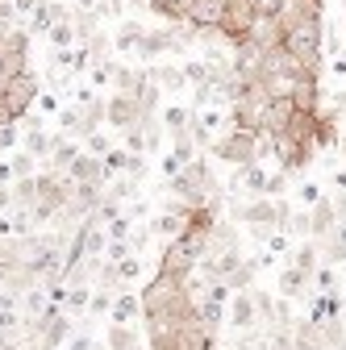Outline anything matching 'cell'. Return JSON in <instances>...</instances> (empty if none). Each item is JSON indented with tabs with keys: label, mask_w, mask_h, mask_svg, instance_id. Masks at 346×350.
I'll list each match as a JSON object with an SVG mask.
<instances>
[{
	"label": "cell",
	"mask_w": 346,
	"mask_h": 350,
	"mask_svg": "<svg viewBox=\"0 0 346 350\" xmlns=\"http://www.w3.org/2000/svg\"><path fill=\"white\" fill-rule=\"evenodd\" d=\"M142 300V317H167V313H188L192 309V292L184 275H171V271H155L146 280V288L138 292Z\"/></svg>",
	"instance_id": "cell-1"
},
{
	"label": "cell",
	"mask_w": 346,
	"mask_h": 350,
	"mask_svg": "<svg viewBox=\"0 0 346 350\" xmlns=\"http://www.w3.org/2000/svg\"><path fill=\"white\" fill-rule=\"evenodd\" d=\"M71 192H75V184L67 180V175H38V204H34V217L38 221H46V217H59L63 208H67V200H71Z\"/></svg>",
	"instance_id": "cell-2"
},
{
	"label": "cell",
	"mask_w": 346,
	"mask_h": 350,
	"mask_svg": "<svg viewBox=\"0 0 346 350\" xmlns=\"http://www.w3.org/2000/svg\"><path fill=\"white\" fill-rule=\"evenodd\" d=\"M0 96H5V105H9V113H13V121H21V117L29 113V105L42 96V79H38L34 71H21V75H13L5 88H0Z\"/></svg>",
	"instance_id": "cell-3"
},
{
	"label": "cell",
	"mask_w": 346,
	"mask_h": 350,
	"mask_svg": "<svg viewBox=\"0 0 346 350\" xmlns=\"http://www.w3.org/2000/svg\"><path fill=\"white\" fill-rule=\"evenodd\" d=\"M254 17H258V9L250 5V0H230L226 5V17H222V38L230 42V46H242V42L250 38V25H254Z\"/></svg>",
	"instance_id": "cell-4"
},
{
	"label": "cell",
	"mask_w": 346,
	"mask_h": 350,
	"mask_svg": "<svg viewBox=\"0 0 346 350\" xmlns=\"http://www.w3.org/2000/svg\"><path fill=\"white\" fill-rule=\"evenodd\" d=\"M213 154H217L222 163L250 167V163H258V138L254 134H242V129H230L222 142H213Z\"/></svg>",
	"instance_id": "cell-5"
},
{
	"label": "cell",
	"mask_w": 346,
	"mask_h": 350,
	"mask_svg": "<svg viewBox=\"0 0 346 350\" xmlns=\"http://www.w3.org/2000/svg\"><path fill=\"white\" fill-rule=\"evenodd\" d=\"M238 217L250 226V230H271V226H284V221H292V213H288V204L280 200H267V196H258V200H250V204H242L238 208Z\"/></svg>",
	"instance_id": "cell-6"
},
{
	"label": "cell",
	"mask_w": 346,
	"mask_h": 350,
	"mask_svg": "<svg viewBox=\"0 0 346 350\" xmlns=\"http://www.w3.org/2000/svg\"><path fill=\"white\" fill-rule=\"evenodd\" d=\"M313 142H300V138H292V134H280V138H271V154L280 159V167L284 171H300L309 159H313Z\"/></svg>",
	"instance_id": "cell-7"
},
{
	"label": "cell",
	"mask_w": 346,
	"mask_h": 350,
	"mask_svg": "<svg viewBox=\"0 0 346 350\" xmlns=\"http://www.w3.org/2000/svg\"><path fill=\"white\" fill-rule=\"evenodd\" d=\"M171 350H213V329L200 321V313H196V309L184 317L180 338H176V346H171Z\"/></svg>",
	"instance_id": "cell-8"
},
{
	"label": "cell",
	"mask_w": 346,
	"mask_h": 350,
	"mask_svg": "<svg viewBox=\"0 0 346 350\" xmlns=\"http://www.w3.org/2000/svg\"><path fill=\"white\" fill-rule=\"evenodd\" d=\"M171 51H180V42L171 38V29H146L142 42H138V59L142 63H159V55H171Z\"/></svg>",
	"instance_id": "cell-9"
},
{
	"label": "cell",
	"mask_w": 346,
	"mask_h": 350,
	"mask_svg": "<svg viewBox=\"0 0 346 350\" xmlns=\"http://www.w3.org/2000/svg\"><path fill=\"white\" fill-rule=\"evenodd\" d=\"M142 117H146V113H142L138 96H113V100H109V125H113V129H134Z\"/></svg>",
	"instance_id": "cell-10"
},
{
	"label": "cell",
	"mask_w": 346,
	"mask_h": 350,
	"mask_svg": "<svg viewBox=\"0 0 346 350\" xmlns=\"http://www.w3.org/2000/svg\"><path fill=\"white\" fill-rule=\"evenodd\" d=\"M71 13H75V9L59 5V0H42V5H38V13L29 17V33H51L59 21H71Z\"/></svg>",
	"instance_id": "cell-11"
},
{
	"label": "cell",
	"mask_w": 346,
	"mask_h": 350,
	"mask_svg": "<svg viewBox=\"0 0 346 350\" xmlns=\"http://www.w3.org/2000/svg\"><path fill=\"white\" fill-rule=\"evenodd\" d=\"M246 42H254L258 51H280L284 46V29H280V21L276 17H254V25H250V38Z\"/></svg>",
	"instance_id": "cell-12"
},
{
	"label": "cell",
	"mask_w": 346,
	"mask_h": 350,
	"mask_svg": "<svg viewBox=\"0 0 346 350\" xmlns=\"http://www.w3.org/2000/svg\"><path fill=\"white\" fill-rule=\"evenodd\" d=\"M67 180H71V184H101V188H105V159L79 154V159L67 167Z\"/></svg>",
	"instance_id": "cell-13"
},
{
	"label": "cell",
	"mask_w": 346,
	"mask_h": 350,
	"mask_svg": "<svg viewBox=\"0 0 346 350\" xmlns=\"http://www.w3.org/2000/svg\"><path fill=\"white\" fill-rule=\"evenodd\" d=\"M142 88H146V67L134 71L125 63H113V96H138Z\"/></svg>",
	"instance_id": "cell-14"
},
{
	"label": "cell",
	"mask_w": 346,
	"mask_h": 350,
	"mask_svg": "<svg viewBox=\"0 0 346 350\" xmlns=\"http://www.w3.org/2000/svg\"><path fill=\"white\" fill-rule=\"evenodd\" d=\"M146 79L159 88V92H180V88L188 83L184 79V67H176V63H155V67H146Z\"/></svg>",
	"instance_id": "cell-15"
},
{
	"label": "cell",
	"mask_w": 346,
	"mask_h": 350,
	"mask_svg": "<svg viewBox=\"0 0 346 350\" xmlns=\"http://www.w3.org/2000/svg\"><path fill=\"white\" fill-rule=\"evenodd\" d=\"M142 33H146V25H142V21L125 17V21L117 25V33H113V51H121V55H138V42H142Z\"/></svg>",
	"instance_id": "cell-16"
},
{
	"label": "cell",
	"mask_w": 346,
	"mask_h": 350,
	"mask_svg": "<svg viewBox=\"0 0 346 350\" xmlns=\"http://www.w3.org/2000/svg\"><path fill=\"white\" fill-rule=\"evenodd\" d=\"M138 317H142V300H138V292H121V296L113 300L109 321H113V325H134Z\"/></svg>",
	"instance_id": "cell-17"
},
{
	"label": "cell",
	"mask_w": 346,
	"mask_h": 350,
	"mask_svg": "<svg viewBox=\"0 0 346 350\" xmlns=\"http://www.w3.org/2000/svg\"><path fill=\"white\" fill-rule=\"evenodd\" d=\"M55 142H59V138H51L38 121H29V129H25V154H29V159H51Z\"/></svg>",
	"instance_id": "cell-18"
},
{
	"label": "cell",
	"mask_w": 346,
	"mask_h": 350,
	"mask_svg": "<svg viewBox=\"0 0 346 350\" xmlns=\"http://www.w3.org/2000/svg\"><path fill=\"white\" fill-rule=\"evenodd\" d=\"M288 96H292L296 113H321V88H317V79H309V83H296Z\"/></svg>",
	"instance_id": "cell-19"
},
{
	"label": "cell",
	"mask_w": 346,
	"mask_h": 350,
	"mask_svg": "<svg viewBox=\"0 0 346 350\" xmlns=\"http://www.w3.org/2000/svg\"><path fill=\"white\" fill-rule=\"evenodd\" d=\"M288 342H292V350H325L321 325H313V321H296V329L288 334Z\"/></svg>",
	"instance_id": "cell-20"
},
{
	"label": "cell",
	"mask_w": 346,
	"mask_h": 350,
	"mask_svg": "<svg viewBox=\"0 0 346 350\" xmlns=\"http://www.w3.org/2000/svg\"><path fill=\"white\" fill-rule=\"evenodd\" d=\"M254 300L246 296V292H238V296H230V325L234 329H250L254 325Z\"/></svg>",
	"instance_id": "cell-21"
},
{
	"label": "cell",
	"mask_w": 346,
	"mask_h": 350,
	"mask_svg": "<svg viewBox=\"0 0 346 350\" xmlns=\"http://www.w3.org/2000/svg\"><path fill=\"white\" fill-rule=\"evenodd\" d=\"M79 154H83V150H79L75 142H63V138H59L55 150H51V159H46V171H51V175H67V167H71Z\"/></svg>",
	"instance_id": "cell-22"
},
{
	"label": "cell",
	"mask_w": 346,
	"mask_h": 350,
	"mask_svg": "<svg viewBox=\"0 0 346 350\" xmlns=\"http://www.w3.org/2000/svg\"><path fill=\"white\" fill-rule=\"evenodd\" d=\"M334 221H338V213H334V204L321 196V200L313 204V213H309V234H313V238H321V234H330V230H334Z\"/></svg>",
	"instance_id": "cell-23"
},
{
	"label": "cell",
	"mask_w": 346,
	"mask_h": 350,
	"mask_svg": "<svg viewBox=\"0 0 346 350\" xmlns=\"http://www.w3.org/2000/svg\"><path fill=\"white\" fill-rule=\"evenodd\" d=\"M38 204V175H25V180H13V208H29Z\"/></svg>",
	"instance_id": "cell-24"
},
{
	"label": "cell",
	"mask_w": 346,
	"mask_h": 350,
	"mask_svg": "<svg viewBox=\"0 0 346 350\" xmlns=\"http://www.w3.org/2000/svg\"><path fill=\"white\" fill-rule=\"evenodd\" d=\"M234 184H246L250 192H258V196H263V192H267V171L258 167V163H250V167H238V171H234Z\"/></svg>",
	"instance_id": "cell-25"
},
{
	"label": "cell",
	"mask_w": 346,
	"mask_h": 350,
	"mask_svg": "<svg viewBox=\"0 0 346 350\" xmlns=\"http://www.w3.org/2000/svg\"><path fill=\"white\" fill-rule=\"evenodd\" d=\"M188 125H192V113L188 109H180V105L163 109V129H167V134H188Z\"/></svg>",
	"instance_id": "cell-26"
},
{
	"label": "cell",
	"mask_w": 346,
	"mask_h": 350,
	"mask_svg": "<svg viewBox=\"0 0 346 350\" xmlns=\"http://www.w3.org/2000/svg\"><path fill=\"white\" fill-rule=\"evenodd\" d=\"M309 280H313V275L296 271V267H284V271H280V296H300Z\"/></svg>",
	"instance_id": "cell-27"
},
{
	"label": "cell",
	"mask_w": 346,
	"mask_h": 350,
	"mask_svg": "<svg viewBox=\"0 0 346 350\" xmlns=\"http://www.w3.org/2000/svg\"><path fill=\"white\" fill-rule=\"evenodd\" d=\"M46 38H51L55 51H75V46H79V38H75V25H71V21H59Z\"/></svg>",
	"instance_id": "cell-28"
},
{
	"label": "cell",
	"mask_w": 346,
	"mask_h": 350,
	"mask_svg": "<svg viewBox=\"0 0 346 350\" xmlns=\"http://www.w3.org/2000/svg\"><path fill=\"white\" fill-rule=\"evenodd\" d=\"M109 350H138V329L134 325H113L109 329Z\"/></svg>",
	"instance_id": "cell-29"
},
{
	"label": "cell",
	"mask_w": 346,
	"mask_h": 350,
	"mask_svg": "<svg viewBox=\"0 0 346 350\" xmlns=\"http://www.w3.org/2000/svg\"><path fill=\"white\" fill-rule=\"evenodd\" d=\"M5 163H9V171H13V180H25V175H38V171H34V163H38V159H29L25 150H13Z\"/></svg>",
	"instance_id": "cell-30"
},
{
	"label": "cell",
	"mask_w": 346,
	"mask_h": 350,
	"mask_svg": "<svg viewBox=\"0 0 346 350\" xmlns=\"http://www.w3.org/2000/svg\"><path fill=\"white\" fill-rule=\"evenodd\" d=\"M134 188H138V180H129V175H117V180H109V192H105V196L121 204V200L134 196Z\"/></svg>",
	"instance_id": "cell-31"
},
{
	"label": "cell",
	"mask_w": 346,
	"mask_h": 350,
	"mask_svg": "<svg viewBox=\"0 0 346 350\" xmlns=\"http://www.w3.org/2000/svg\"><path fill=\"white\" fill-rule=\"evenodd\" d=\"M250 300H254V313L263 317V321H276V317H280L276 296H271V292H250Z\"/></svg>",
	"instance_id": "cell-32"
},
{
	"label": "cell",
	"mask_w": 346,
	"mask_h": 350,
	"mask_svg": "<svg viewBox=\"0 0 346 350\" xmlns=\"http://www.w3.org/2000/svg\"><path fill=\"white\" fill-rule=\"evenodd\" d=\"M125 163H129V150H109L105 154V184L117 180V175H125Z\"/></svg>",
	"instance_id": "cell-33"
},
{
	"label": "cell",
	"mask_w": 346,
	"mask_h": 350,
	"mask_svg": "<svg viewBox=\"0 0 346 350\" xmlns=\"http://www.w3.org/2000/svg\"><path fill=\"white\" fill-rule=\"evenodd\" d=\"M59 134H83L79 105H71V109H63V113H59Z\"/></svg>",
	"instance_id": "cell-34"
},
{
	"label": "cell",
	"mask_w": 346,
	"mask_h": 350,
	"mask_svg": "<svg viewBox=\"0 0 346 350\" xmlns=\"http://www.w3.org/2000/svg\"><path fill=\"white\" fill-rule=\"evenodd\" d=\"M325 254H330L334 262H346V226H338V230H330V242H325Z\"/></svg>",
	"instance_id": "cell-35"
},
{
	"label": "cell",
	"mask_w": 346,
	"mask_h": 350,
	"mask_svg": "<svg viewBox=\"0 0 346 350\" xmlns=\"http://www.w3.org/2000/svg\"><path fill=\"white\" fill-rule=\"evenodd\" d=\"M109 51H113V38H109V33L101 29V33H96V38L88 42V55H92V67H96V63H105V59H109Z\"/></svg>",
	"instance_id": "cell-36"
},
{
	"label": "cell",
	"mask_w": 346,
	"mask_h": 350,
	"mask_svg": "<svg viewBox=\"0 0 346 350\" xmlns=\"http://www.w3.org/2000/svg\"><path fill=\"white\" fill-rule=\"evenodd\" d=\"M254 271H258L254 262H242V267H238V271H234V275L226 280V288H230V292H246V284L254 280Z\"/></svg>",
	"instance_id": "cell-37"
},
{
	"label": "cell",
	"mask_w": 346,
	"mask_h": 350,
	"mask_svg": "<svg viewBox=\"0 0 346 350\" xmlns=\"http://www.w3.org/2000/svg\"><path fill=\"white\" fill-rule=\"evenodd\" d=\"M184 79L196 83V88H204V83L213 79V71H209V63H196V59H192V63H184Z\"/></svg>",
	"instance_id": "cell-38"
},
{
	"label": "cell",
	"mask_w": 346,
	"mask_h": 350,
	"mask_svg": "<svg viewBox=\"0 0 346 350\" xmlns=\"http://www.w3.org/2000/svg\"><path fill=\"white\" fill-rule=\"evenodd\" d=\"M88 304H92V292L83 288V284L67 288V309H71V313H79V309H88Z\"/></svg>",
	"instance_id": "cell-39"
},
{
	"label": "cell",
	"mask_w": 346,
	"mask_h": 350,
	"mask_svg": "<svg viewBox=\"0 0 346 350\" xmlns=\"http://www.w3.org/2000/svg\"><path fill=\"white\" fill-rule=\"evenodd\" d=\"M292 267H296V271H305V275H313V267H317V250L305 242V246L296 250V262H292Z\"/></svg>",
	"instance_id": "cell-40"
},
{
	"label": "cell",
	"mask_w": 346,
	"mask_h": 350,
	"mask_svg": "<svg viewBox=\"0 0 346 350\" xmlns=\"http://www.w3.org/2000/svg\"><path fill=\"white\" fill-rule=\"evenodd\" d=\"M125 150L129 154H146V134H142V121L134 129H125Z\"/></svg>",
	"instance_id": "cell-41"
},
{
	"label": "cell",
	"mask_w": 346,
	"mask_h": 350,
	"mask_svg": "<svg viewBox=\"0 0 346 350\" xmlns=\"http://www.w3.org/2000/svg\"><path fill=\"white\" fill-rule=\"evenodd\" d=\"M113 146H109V134H105V129H101V134H88V154L92 159H105Z\"/></svg>",
	"instance_id": "cell-42"
},
{
	"label": "cell",
	"mask_w": 346,
	"mask_h": 350,
	"mask_svg": "<svg viewBox=\"0 0 346 350\" xmlns=\"http://www.w3.org/2000/svg\"><path fill=\"white\" fill-rule=\"evenodd\" d=\"M117 275H121V284H129V280H138V275H142V262H138L134 254H129L125 262H117Z\"/></svg>",
	"instance_id": "cell-43"
},
{
	"label": "cell",
	"mask_w": 346,
	"mask_h": 350,
	"mask_svg": "<svg viewBox=\"0 0 346 350\" xmlns=\"http://www.w3.org/2000/svg\"><path fill=\"white\" fill-rule=\"evenodd\" d=\"M105 230H109V242H129V217H117Z\"/></svg>",
	"instance_id": "cell-44"
},
{
	"label": "cell",
	"mask_w": 346,
	"mask_h": 350,
	"mask_svg": "<svg viewBox=\"0 0 346 350\" xmlns=\"http://www.w3.org/2000/svg\"><path fill=\"white\" fill-rule=\"evenodd\" d=\"M129 254H134V246H129V242H109V250H105V262H125Z\"/></svg>",
	"instance_id": "cell-45"
},
{
	"label": "cell",
	"mask_w": 346,
	"mask_h": 350,
	"mask_svg": "<svg viewBox=\"0 0 346 350\" xmlns=\"http://www.w3.org/2000/svg\"><path fill=\"white\" fill-rule=\"evenodd\" d=\"M88 309H92L96 317H109V313H113V296H109V292H92V304H88Z\"/></svg>",
	"instance_id": "cell-46"
},
{
	"label": "cell",
	"mask_w": 346,
	"mask_h": 350,
	"mask_svg": "<svg viewBox=\"0 0 346 350\" xmlns=\"http://www.w3.org/2000/svg\"><path fill=\"white\" fill-rule=\"evenodd\" d=\"M142 171H146V154H129V163H125V175H129V180H138Z\"/></svg>",
	"instance_id": "cell-47"
},
{
	"label": "cell",
	"mask_w": 346,
	"mask_h": 350,
	"mask_svg": "<svg viewBox=\"0 0 346 350\" xmlns=\"http://www.w3.org/2000/svg\"><path fill=\"white\" fill-rule=\"evenodd\" d=\"M38 5H42V0H13L17 17H34V13H38Z\"/></svg>",
	"instance_id": "cell-48"
},
{
	"label": "cell",
	"mask_w": 346,
	"mask_h": 350,
	"mask_svg": "<svg viewBox=\"0 0 346 350\" xmlns=\"http://www.w3.org/2000/svg\"><path fill=\"white\" fill-rule=\"evenodd\" d=\"M300 200H305V204L313 208V204L321 200V188H317V184H305V188H300Z\"/></svg>",
	"instance_id": "cell-49"
},
{
	"label": "cell",
	"mask_w": 346,
	"mask_h": 350,
	"mask_svg": "<svg viewBox=\"0 0 346 350\" xmlns=\"http://www.w3.org/2000/svg\"><path fill=\"white\" fill-rule=\"evenodd\" d=\"M13 142H17V129L5 125V129H0V150H13Z\"/></svg>",
	"instance_id": "cell-50"
},
{
	"label": "cell",
	"mask_w": 346,
	"mask_h": 350,
	"mask_svg": "<svg viewBox=\"0 0 346 350\" xmlns=\"http://www.w3.org/2000/svg\"><path fill=\"white\" fill-rule=\"evenodd\" d=\"M317 288L334 292V271H330V267H321V271H317Z\"/></svg>",
	"instance_id": "cell-51"
},
{
	"label": "cell",
	"mask_w": 346,
	"mask_h": 350,
	"mask_svg": "<svg viewBox=\"0 0 346 350\" xmlns=\"http://www.w3.org/2000/svg\"><path fill=\"white\" fill-rule=\"evenodd\" d=\"M67 350H92V338H88V334H79V338L67 342Z\"/></svg>",
	"instance_id": "cell-52"
},
{
	"label": "cell",
	"mask_w": 346,
	"mask_h": 350,
	"mask_svg": "<svg viewBox=\"0 0 346 350\" xmlns=\"http://www.w3.org/2000/svg\"><path fill=\"white\" fill-rule=\"evenodd\" d=\"M292 230H296V234H309V213H296V217H292Z\"/></svg>",
	"instance_id": "cell-53"
},
{
	"label": "cell",
	"mask_w": 346,
	"mask_h": 350,
	"mask_svg": "<svg viewBox=\"0 0 346 350\" xmlns=\"http://www.w3.org/2000/svg\"><path fill=\"white\" fill-rule=\"evenodd\" d=\"M325 51H330V55H338V51H342V38H338V33H334V29H330V33H325Z\"/></svg>",
	"instance_id": "cell-54"
},
{
	"label": "cell",
	"mask_w": 346,
	"mask_h": 350,
	"mask_svg": "<svg viewBox=\"0 0 346 350\" xmlns=\"http://www.w3.org/2000/svg\"><path fill=\"white\" fill-rule=\"evenodd\" d=\"M334 213H338V217H342V221H346V192H342V196L334 200Z\"/></svg>",
	"instance_id": "cell-55"
},
{
	"label": "cell",
	"mask_w": 346,
	"mask_h": 350,
	"mask_svg": "<svg viewBox=\"0 0 346 350\" xmlns=\"http://www.w3.org/2000/svg\"><path fill=\"white\" fill-rule=\"evenodd\" d=\"M271 350H292V342H288V334H280V338L271 342Z\"/></svg>",
	"instance_id": "cell-56"
},
{
	"label": "cell",
	"mask_w": 346,
	"mask_h": 350,
	"mask_svg": "<svg viewBox=\"0 0 346 350\" xmlns=\"http://www.w3.org/2000/svg\"><path fill=\"white\" fill-rule=\"evenodd\" d=\"M96 5H101V0H75V9H83V13H92Z\"/></svg>",
	"instance_id": "cell-57"
},
{
	"label": "cell",
	"mask_w": 346,
	"mask_h": 350,
	"mask_svg": "<svg viewBox=\"0 0 346 350\" xmlns=\"http://www.w3.org/2000/svg\"><path fill=\"white\" fill-rule=\"evenodd\" d=\"M334 184H338V188L346 192V171H334Z\"/></svg>",
	"instance_id": "cell-58"
},
{
	"label": "cell",
	"mask_w": 346,
	"mask_h": 350,
	"mask_svg": "<svg viewBox=\"0 0 346 350\" xmlns=\"http://www.w3.org/2000/svg\"><path fill=\"white\" fill-rule=\"evenodd\" d=\"M0 88H5V55H0Z\"/></svg>",
	"instance_id": "cell-59"
},
{
	"label": "cell",
	"mask_w": 346,
	"mask_h": 350,
	"mask_svg": "<svg viewBox=\"0 0 346 350\" xmlns=\"http://www.w3.org/2000/svg\"><path fill=\"white\" fill-rule=\"evenodd\" d=\"M338 150H342V154H346V134H342V138H338Z\"/></svg>",
	"instance_id": "cell-60"
}]
</instances>
